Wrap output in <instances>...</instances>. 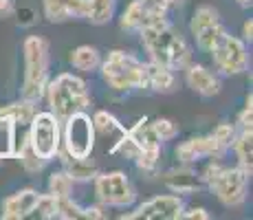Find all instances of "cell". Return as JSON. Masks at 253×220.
I'll return each mask as SVG.
<instances>
[{
	"mask_svg": "<svg viewBox=\"0 0 253 220\" xmlns=\"http://www.w3.org/2000/svg\"><path fill=\"white\" fill-rule=\"evenodd\" d=\"M139 36L152 64L169 71H183L192 62V48L169 20L141 29Z\"/></svg>",
	"mask_w": 253,
	"mask_h": 220,
	"instance_id": "obj_1",
	"label": "cell"
},
{
	"mask_svg": "<svg viewBox=\"0 0 253 220\" xmlns=\"http://www.w3.org/2000/svg\"><path fill=\"white\" fill-rule=\"evenodd\" d=\"M24 53V82H22V99L38 101L46 90L48 68H51V46L46 38L29 36L22 44Z\"/></svg>",
	"mask_w": 253,
	"mask_h": 220,
	"instance_id": "obj_2",
	"label": "cell"
},
{
	"mask_svg": "<svg viewBox=\"0 0 253 220\" xmlns=\"http://www.w3.org/2000/svg\"><path fill=\"white\" fill-rule=\"evenodd\" d=\"M44 95L51 106V112L60 121H64L66 117L75 115V112L88 110L90 106L88 86L82 77L73 75V73H62L55 80H51L46 84Z\"/></svg>",
	"mask_w": 253,
	"mask_h": 220,
	"instance_id": "obj_3",
	"label": "cell"
},
{
	"mask_svg": "<svg viewBox=\"0 0 253 220\" xmlns=\"http://www.w3.org/2000/svg\"><path fill=\"white\" fill-rule=\"evenodd\" d=\"M101 77L113 90L130 92V90H145L148 82V64L126 51H110L108 57L99 64Z\"/></svg>",
	"mask_w": 253,
	"mask_h": 220,
	"instance_id": "obj_4",
	"label": "cell"
},
{
	"mask_svg": "<svg viewBox=\"0 0 253 220\" xmlns=\"http://www.w3.org/2000/svg\"><path fill=\"white\" fill-rule=\"evenodd\" d=\"M27 141L33 152L42 156L46 163L53 161L62 150V121L51 110L36 112L33 119L29 121Z\"/></svg>",
	"mask_w": 253,
	"mask_h": 220,
	"instance_id": "obj_5",
	"label": "cell"
},
{
	"mask_svg": "<svg viewBox=\"0 0 253 220\" xmlns=\"http://www.w3.org/2000/svg\"><path fill=\"white\" fill-rule=\"evenodd\" d=\"M251 174H247L238 165H225L216 172L211 180L207 183V187L216 194V198L220 200L225 207H240L247 200V189H249Z\"/></svg>",
	"mask_w": 253,
	"mask_h": 220,
	"instance_id": "obj_6",
	"label": "cell"
},
{
	"mask_svg": "<svg viewBox=\"0 0 253 220\" xmlns=\"http://www.w3.org/2000/svg\"><path fill=\"white\" fill-rule=\"evenodd\" d=\"M62 124H64V128H62V150L71 156H80V159L90 156L92 148H95L97 132L86 110L66 117Z\"/></svg>",
	"mask_w": 253,
	"mask_h": 220,
	"instance_id": "obj_7",
	"label": "cell"
},
{
	"mask_svg": "<svg viewBox=\"0 0 253 220\" xmlns=\"http://www.w3.org/2000/svg\"><path fill=\"white\" fill-rule=\"evenodd\" d=\"M213 66L220 75H242L249 68V53H247V44L242 38L231 36V33H222V38L213 44L211 51Z\"/></svg>",
	"mask_w": 253,
	"mask_h": 220,
	"instance_id": "obj_8",
	"label": "cell"
},
{
	"mask_svg": "<svg viewBox=\"0 0 253 220\" xmlns=\"http://www.w3.org/2000/svg\"><path fill=\"white\" fill-rule=\"evenodd\" d=\"M95 194L106 207H128L137 200V189L130 183L128 174L121 170L99 172L95 176Z\"/></svg>",
	"mask_w": 253,
	"mask_h": 220,
	"instance_id": "obj_9",
	"label": "cell"
},
{
	"mask_svg": "<svg viewBox=\"0 0 253 220\" xmlns=\"http://www.w3.org/2000/svg\"><path fill=\"white\" fill-rule=\"evenodd\" d=\"M176 2L178 0H132L121 13V29L139 33L141 29L168 20L169 7Z\"/></svg>",
	"mask_w": 253,
	"mask_h": 220,
	"instance_id": "obj_10",
	"label": "cell"
},
{
	"mask_svg": "<svg viewBox=\"0 0 253 220\" xmlns=\"http://www.w3.org/2000/svg\"><path fill=\"white\" fill-rule=\"evenodd\" d=\"M189 29H192V36H194V40H196V46L201 48V51H205V53L211 51L213 44L220 40L222 33L227 31L225 24H222V20H220L218 9L209 7V4H201V7H196Z\"/></svg>",
	"mask_w": 253,
	"mask_h": 220,
	"instance_id": "obj_11",
	"label": "cell"
},
{
	"mask_svg": "<svg viewBox=\"0 0 253 220\" xmlns=\"http://www.w3.org/2000/svg\"><path fill=\"white\" fill-rule=\"evenodd\" d=\"M185 205L183 198L178 194H161V196H154L145 203H141L132 214H124L121 218H128V220H178L183 214Z\"/></svg>",
	"mask_w": 253,
	"mask_h": 220,
	"instance_id": "obj_12",
	"label": "cell"
},
{
	"mask_svg": "<svg viewBox=\"0 0 253 220\" xmlns=\"http://www.w3.org/2000/svg\"><path fill=\"white\" fill-rule=\"evenodd\" d=\"M225 154H227V150L220 148V143H218L211 134L192 136V139L183 141L176 148V159L187 165L196 163V161H201V159H222Z\"/></svg>",
	"mask_w": 253,
	"mask_h": 220,
	"instance_id": "obj_13",
	"label": "cell"
},
{
	"mask_svg": "<svg viewBox=\"0 0 253 220\" xmlns=\"http://www.w3.org/2000/svg\"><path fill=\"white\" fill-rule=\"evenodd\" d=\"M38 198H40V192L33 187H24L20 192L11 194L2 200V212H0V218L4 220H24L33 216V209L38 205Z\"/></svg>",
	"mask_w": 253,
	"mask_h": 220,
	"instance_id": "obj_14",
	"label": "cell"
},
{
	"mask_svg": "<svg viewBox=\"0 0 253 220\" xmlns=\"http://www.w3.org/2000/svg\"><path fill=\"white\" fill-rule=\"evenodd\" d=\"M183 71H185V84L192 88L194 92H198L201 97H216L220 92V88H222L220 77L209 71L207 66L192 64L189 62Z\"/></svg>",
	"mask_w": 253,
	"mask_h": 220,
	"instance_id": "obj_15",
	"label": "cell"
},
{
	"mask_svg": "<svg viewBox=\"0 0 253 220\" xmlns=\"http://www.w3.org/2000/svg\"><path fill=\"white\" fill-rule=\"evenodd\" d=\"M42 9L44 18L53 24L86 18V0H42Z\"/></svg>",
	"mask_w": 253,
	"mask_h": 220,
	"instance_id": "obj_16",
	"label": "cell"
},
{
	"mask_svg": "<svg viewBox=\"0 0 253 220\" xmlns=\"http://www.w3.org/2000/svg\"><path fill=\"white\" fill-rule=\"evenodd\" d=\"M163 183H165V187L174 194H194L205 187L201 180V174H196V170H192L187 163H183L181 168H174V170H169V172H165Z\"/></svg>",
	"mask_w": 253,
	"mask_h": 220,
	"instance_id": "obj_17",
	"label": "cell"
},
{
	"mask_svg": "<svg viewBox=\"0 0 253 220\" xmlns=\"http://www.w3.org/2000/svg\"><path fill=\"white\" fill-rule=\"evenodd\" d=\"M36 112H38L36 101H29V99H20V101L2 106L0 108V130H7L11 126H24L27 128Z\"/></svg>",
	"mask_w": 253,
	"mask_h": 220,
	"instance_id": "obj_18",
	"label": "cell"
},
{
	"mask_svg": "<svg viewBox=\"0 0 253 220\" xmlns=\"http://www.w3.org/2000/svg\"><path fill=\"white\" fill-rule=\"evenodd\" d=\"M57 156H60V161H62V170L71 176L73 183H86V180H92L97 174H99V168L92 163L88 156H86V159H80V156L66 154L64 150H60Z\"/></svg>",
	"mask_w": 253,
	"mask_h": 220,
	"instance_id": "obj_19",
	"label": "cell"
},
{
	"mask_svg": "<svg viewBox=\"0 0 253 220\" xmlns=\"http://www.w3.org/2000/svg\"><path fill=\"white\" fill-rule=\"evenodd\" d=\"M145 90L161 92V95L174 92L176 90V75H174V71L148 62V82H145Z\"/></svg>",
	"mask_w": 253,
	"mask_h": 220,
	"instance_id": "obj_20",
	"label": "cell"
},
{
	"mask_svg": "<svg viewBox=\"0 0 253 220\" xmlns=\"http://www.w3.org/2000/svg\"><path fill=\"white\" fill-rule=\"evenodd\" d=\"M126 134L132 139V143L137 145L139 152L141 150H161V139L157 136V132H154L152 124L148 119H139L132 128L126 130Z\"/></svg>",
	"mask_w": 253,
	"mask_h": 220,
	"instance_id": "obj_21",
	"label": "cell"
},
{
	"mask_svg": "<svg viewBox=\"0 0 253 220\" xmlns=\"http://www.w3.org/2000/svg\"><path fill=\"white\" fill-rule=\"evenodd\" d=\"M231 150L238 159V168H242L247 174H251L253 172V128L236 132Z\"/></svg>",
	"mask_w": 253,
	"mask_h": 220,
	"instance_id": "obj_22",
	"label": "cell"
},
{
	"mask_svg": "<svg viewBox=\"0 0 253 220\" xmlns=\"http://www.w3.org/2000/svg\"><path fill=\"white\" fill-rule=\"evenodd\" d=\"M92 126H95V132H99L101 136L113 139V145L126 134V130H128L115 115H110V112H106V110L95 112V117H92Z\"/></svg>",
	"mask_w": 253,
	"mask_h": 220,
	"instance_id": "obj_23",
	"label": "cell"
},
{
	"mask_svg": "<svg viewBox=\"0 0 253 220\" xmlns=\"http://www.w3.org/2000/svg\"><path fill=\"white\" fill-rule=\"evenodd\" d=\"M71 64H73V68H77V71H82V73H92L99 68L101 55L95 46L82 44V46H77L75 51L71 53Z\"/></svg>",
	"mask_w": 253,
	"mask_h": 220,
	"instance_id": "obj_24",
	"label": "cell"
},
{
	"mask_svg": "<svg viewBox=\"0 0 253 220\" xmlns=\"http://www.w3.org/2000/svg\"><path fill=\"white\" fill-rule=\"evenodd\" d=\"M117 0H86V18L90 24H108L115 16Z\"/></svg>",
	"mask_w": 253,
	"mask_h": 220,
	"instance_id": "obj_25",
	"label": "cell"
},
{
	"mask_svg": "<svg viewBox=\"0 0 253 220\" xmlns=\"http://www.w3.org/2000/svg\"><path fill=\"white\" fill-rule=\"evenodd\" d=\"M73 180L71 176L62 170V172H53L48 178V194L55 198H64V196H73Z\"/></svg>",
	"mask_w": 253,
	"mask_h": 220,
	"instance_id": "obj_26",
	"label": "cell"
},
{
	"mask_svg": "<svg viewBox=\"0 0 253 220\" xmlns=\"http://www.w3.org/2000/svg\"><path fill=\"white\" fill-rule=\"evenodd\" d=\"M18 161L22 163V168L27 170V172H40V170H44V165H46V161L42 159V156H38L36 152L31 150V145H29V141L20 148V152H18L16 156Z\"/></svg>",
	"mask_w": 253,
	"mask_h": 220,
	"instance_id": "obj_27",
	"label": "cell"
},
{
	"mask_svg": "<svg viewBox=\"0 0 253 220\" xmlns=\"http://www.w3.org/2000/svg\"><path fill=\"white\" fill-rule=\"evenodd\" d=\"M152 124L154 132H157V136L161 139V143H165V141H172L174 136L178 134V126L174 124L172 119H168V117H159V119L150 121Z\"/></svg>",
	"mask_w": 253,
	"mask_h": 220,
	"instance_id": "obj_28",
	"label": "cell"
},
{
	"mask_svg": "<svg viewBox=\"0 0 253 220\" xmlns=\"http://www.w3.org/2000/svg\"><path fill=\"white\" fill-rule=\"evenodd\" d=\"M211 136L220 143V148H225L227 152H229L231 143H233V136H236V126L233 124H218L216 128H213Z\"/></svg>",
	"mask_w": 253,
	"mask_h": 220,
	"instance_id": "obj_29",
	"label": "cell"
},
{
	"mask_svg": "<svg viewBox=\"0 0 253 220\" xmlns=\"http://www.w3.org/2000/svg\"><path fill=\"white\" fill-rule=\"evenodd\" d=\"M251 121H253V106H251V95H249V97H247L245 108H242V110H240V115H238V128H240V130H249V128H253Z\"/></svg>",
	"mask_w": 253,
	"mask_h": 220,
	"instance_id": "obj_30",
	"label": "cell"
},
{
	"mask_svg": "<svg viewBox=\"0 0 253 220\" xmlns=\"http://www.w3.org/2000/svg\"><path fill=\"white\" fill-rule=\"evenodd\" d=\"M209 218H211V214H209L205 207H192L189 212L183 209V214L178 220H209Z\"/></svg>",
	"mask_w": 253,
	"mask_h": 220,
	"instance_id": "obj_31",
	"label": "cell"
},
{
	"mask_svg": "<svg viewBox=\"0 0 253 220\" xmlns=\"http://www.w3.org/2000/svg\"><path fill=\"white\" fill-rule=\"evenodd\" d=\"M16 13V2L13 0H0V20H9Z\"/></svg>",
	"mask_w": 253,
	"mask_h": 220,
	"instance_id": "obj_32",
	"label": "cell"
},
{
	"mask_svg": "<svg viewBox=\"0 0 253 220\" xmlns=\"http://www.w3.org/2000/svg\"><path fill=\"white\" fill-rule=\"evenodd\" d=\"M251 31H253V22L247 20L245 27H242V40H249L251 42Z\"/></svg>",
	"mask_w": 253,
	"mask_h": 220,
	"instance_id": "obj_33",
	"label": "cell"
},
{
	"mask_svg": "<svg viewBox=\"0 0 253 220\" xmlns=\"http://www.w3.org/2000/svg\"><path fill=\"white\" fill-rule=\"evenodd\" d=\"M236 2L240 4V7H251V2H253V0H236Z\"/></svg>",
	"mask_w": 253,
	"mask_h": 220,
	"instance_id": "obj_34",
	"label": "cell"
},
{
	"mask_svg": "<svg viewBox=\"0 0 253 220\" xmlns=\"http://www.w3.org/2000/svg\"><path fill=\"white\" fill-rule=\"evenodd\" d=\"M0 163H2V152H0Z\"/></svg>",
	"mask_w": 253,
	"mask_h": 220,
	"instance_id": "obj_35",
	"label": "cell"
}]
</instances>
